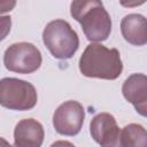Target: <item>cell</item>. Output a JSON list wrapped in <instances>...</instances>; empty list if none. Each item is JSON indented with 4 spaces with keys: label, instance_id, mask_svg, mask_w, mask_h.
<instances>
[{
    "label": "cell",
    "instance_id": "1",
    "mask_svg": "<svg viewBox=\"0 0 147 147\" xmlns=\"http://www.w3.org/2000/svg\"><path fill=\"white\" fill-rule=\"evenodd\" d=\"M78 65L80 74L88 78L114 80L123 71L119 52L116 48H107L99 42H91L86 46Z\"/></svg>",
    "mask_w": 147,
    "mask_h": 147
},
{
    "label": "cell",
    "instance_id": "7",
    "mask_svg": "<svg viewBox=\"0 0 147 147\" xmlns=\"http://www.w3.org/2000/svg\"><path fill=\"white\" fill-rule=\"evenodd\" d=\"M90 133L101 147H119L121 129L115 117L109 113H100L92 118Z\"/></svg>",
    "mask_w": 147,
    "mask_h": 147
},
{
    "label": "cell",
    "instance_id": "11",
    "mask_svg": "<svg viewBox=\"0 0 147 147\" xmlns=\"http://www.w3.org/2000/svg\"><path fill=\"white\" fill-rule=\"evenodd\" d=\"M119 147H147V130L137 123L121 129Z\"/></svg>",
    "mask_w": 147,
    "mask_h": 147
},
{
    "label": "cell",
    "instance_id": "4",
    "mask_svg": "<svg viewBox=\"0 0 147 147\" xmlns=\"http://www.w3.org/2000/svg\"><path fill=\"white\" fill-rule=\"evenodd\" d=\"M38 94L34 86L23 79L6 77L0 80V105L9 110H30L34 108Z\"/></svg>",
    "mask_w": 147,
    "mask_h": 147
},
{
    "label": "cell",
    "instance_id": "9",
    "mask_svg": "<svg viewBox=\"0 0 147 147\" xmlns=\"http://www.w3.org/2000/svg\"><path fill=\"white\" fill-rule=\"evenodd\" d=\"M45 131L40 122L34 118L21 119L14 129V144L10 147H40Z\"/></svg>",
    "mask_w": 147,
    "mask_h": 147
},
{
    "label": "cell",
    "instance_id": "6",
    "mask_svg": "<svg viewBox=\"0 0 147 147\" xmlns=\"http://www.w3.org/2000/svg\"><path fill=\"white\" fill-rule=\"evenodd\" d=\"M84 118L85 110L78 101H64L53 114V126L59 134L74 137L80 132Z\"/></svg>",
    "mask_w": 147,
    "mask_h": 147
},
{
    "label": "cell",
    "instance_id": "3",
    "mask_svg": "<svg viewBox=\"0 0 147 147\" xmlns=\"http://www.w3.org/2000/svg\"><path fill=\"white\" fill-rule=\"evenodd\" d=\"M42 42L53 57L69 60L79 48L77 32L64 20L51 21L42 31Z\"/></svg>",
    "mask_w": 147,
    "mask_h": 147
},
{
    "label": "cell",
    "instance_id": "5",
    "mask_svg": "<svg viewBox=\"0 0 147 147\" xmlns=\"http://www.w3.org/2000/svg\"><path fill=\"white\" fill-rule=\"evenodd\" d=\"M42 62L40 51L31 42L21 41L11 44L3 53V64L7 70L17 74H32Z\"/></svg>",
    "mask_w": 147,
    "mask_h": 147
},
{
    "label": "cell",
    "instance_id": "13",
    "mask_svg": "<svg viewBox=\"0 0 147 147\" xmlns=\"http://www.w3.org/2000/svg\"><path fill=\"white\" fill-rule=\"evenodd\" d=\"M1 147H10L9 144H8L3 138H1Z\"/></svg>",
    "mask_w": 147,
    "mask_h": 147
},
{
    "label": "cell",
    "instance_id": "2",
    "mask_svg": "<svg viewBox=\"0 0 147 147\" xmlns=\"http://www.w3.org/2000/svg\"><path fill=\"white\" fill-rule=\"evenodd\" d=\"M71 16L80 24L85 37L92 42L108 39L111 32V18L99 0H77L70 3Z\"/></svg>",
    "mask_w": 147,
    "mask_h": 147
},
{
    "label": "cell",
    "instance_id": "10",
    "mask_svg": "<svg viewBox=\"0 0 147 147\" xmlns=\"http://www.w3.org/2000/svg\"><path fill=\"white\" fill-rule=\"evenodd\" d=\"M121 32L131 45L144 46L147 44V18L141 14H129L122 18Z\"/></svg>",
    "mask_w": 147,
    "mask_h": 147
},
{
    "label": "cell",
    "instance_id": "8",
    "mask_svg": "<svg viewBox=\"0 0 147 147\" xmlns=\"http://www.w3.org/2000/svg\"><path fill=\"white\" fill-rule=\"evenodd\" d=\"M122 93L126 101L133 105L136 111L147 117V76L144 74L130 75L122 85Z\"/></svg>",
    "mask_w": 147,
    "mask_h": 147
},
{
    "label": "cell",
    "instance_id": "12",
    "mask_svg": "<svg viewBox=\"0 0 147 147\" xmlns=\"http://www.w3.org/2000/svg\"><path fill=\"white\" fill-rule=\"evenodd\" d=\"M49 147H76V146L72 142L67 141V140H56Z\"/></svg>",
    "mask_w": 147,
    "mask_h": 147
}]
</instances>
